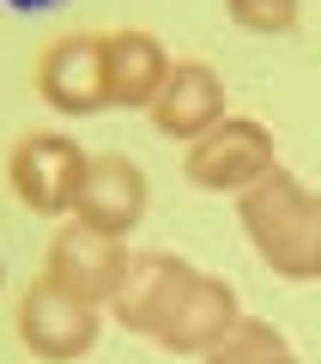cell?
<instances>
[{"instance_id": "7a4b0ae2", "label": "cell", "mask_w": 321, "mask_h": 364, "mask_svg": "<svg viewBox=\"0 0 321 364\" xmlns=\"http://www.w3.org/2000/svg\"><path fill=\"white\" fill-rule=\"evenodd\" d=\"M194 279H200V273H194L182 255H164V249H128V261H121V273H116V291H109L103 310L116 316L128 334L158 340L170 322H176V310H182V298L194 291Z\"/></svg>"}, {"instance_id": "ba28073f", "label": "cell", "mask_w": 321, "mask_h": 364, "mask_svg": "<svg viewBox=\"0 0 321 364\" xmlns=\"http://www.w3.org/2000/svg\"><path fill=\"white\" fill-rule=\"evenodd\" d=\"M121 261H128L121 237H103V231H91V225L73 219V225L55 231V243H49V273H43V279H55L61 291H73V298H85V304H109Z\"/></svg>"}, {"instance_id": "4fadbf2b", "label": "cell", "mask_w": 321, "mask_h": 364, "mask_svg": "<svg viewBox=\"0 0 321 364\" xmlns=\"http://www.w3.org/2000/svg\"><path fill=\"white\" fill-rule=\"evenodd\" d=\"M231 18L255 37H285L297 31V0H231Z\"/></svg>"}, {"instance_id": "30bf717a", "label": "cell", "mask_w": 321, "mask_h": 364, "mask_svg": "<svg viewBox=\"0 0 321 364\" xmlns=\"http://www.w3.org/2000/svg\"><path fill=\"white\" fill-rule=\"evenodd\" d=\"M236 322H243V304H236V291L224 286V279H212V273H200V279H194V291L182 298L176 322L158 334V346L176 352V358H206V352L219 346V340L231 334Z\"/></svg>"}, {"instance_id": "3957f363", "label": "cell", "mask_w": 321, "mask_h": 364, "mask_svg": "<svg viewBox=\"0 0 321 364\" xmlns=\"http://www.w3.org/2000/svg\"><path fill=\"white\" fill-rule=\"evenodd\" d=\"M273 164H279L273 158V134L249 116H224L219 128H206L188 146V182L206 188V195H243Z\"/></svg>"}, {"instance_id": "52a82bcc", "label": "cell", "mask_w": 321, "mask_h": 364, "mask_svg": "<svg viewBox=\"0 0 321 364\" xmlns=\"http://www.w3.org/2000/svg\"><path fill=\"white\" fill-rule=\"evenodd\" d=\"M73 219L103 237H128L146 219V170L116 152L91 158L85 176H79V195H73Z\"/></svg>"}, {"instance_id": "9a60e30c", "label": "cell", "mask_w": 321, "mask_h": 364, "mask_svg": "<svg viewBox=\"0 0 321 364\" xmlns=\"http://www.w3.org/2000/svg\"><path fill=\"white\" fill-rule=\"evenodd\" d=\"M0 279H6V267H0Z\"/></svg>"}, {"instance_id": "5bb4252c", "label": "cell", "mask_w": 321, "mask_h": 364, "mask_svg": "<svg viewBox=\"0 0 321 364\" xmlns=\"http://www.w3.org/2000/svg\"><path fill=\"white\" fill-rule=\"evenodd\" d=\"M67 0H0V18H43V13H61Z\"/></svg>"}, {"instance_id": "7c38bea8", "label": "cell", "mask_w": 321, "mask_h": 364, "mask_svg": "<svg viewBox=\"0 0 321 364\" xmlns=\"http://www.w3.org/2000/svg\"><path fill=\"white\" fill-rule=\"evenodd\" d=\"M206 364H303L291 352V340L279 334V328H267V322H236L231 334L219 340V346L206 352Z\"/></svg>"}, {"instance_id": "277c9868", "label": "cell", "mask_w": 321, "mask_h": 364, "mask_svg": "<svg viewBox=\"0 0 321 364\" xmlns=\"http://www.w3.org/2000/svg\"><path fill=\"white\" fill-rule=\"evenodd\" d=\"M97 328H103V304H85L73 291H61L55 279H37V286L18 298V340H25L37 358L67 364V358H85L97 346Z\"/></svg>"}, {"instance_id": "8992f818", "label": "cell", "mask_w": 321, "mask_h": 364, "mask_svg": "<svg viewBox=\"0 0 321 364\" xmlns=\"http://www.w3.org/2000/svg\"><path fill=\"white\" fill-rule=\"evenodd\" d=\"M91 158L79 152L67 134H25L6 158V176H13V195L25 200L31 213L55 219V213H73L79 176H85Z\"/></svg>"}, {"instance_id": "6da1fadb", "label": "cell", "mask_w": 321, "mask_h": 364, "mask_svg": "<svg viewBox=\"0 0 321 364\" xmlns=\"http://www.w3.org/2000/svg\"><path fill=\"white\" fill-rule=\"evenodd\" d=\"M236 219H243L249 249L279 279H291V286L321 279V195H309L291 170L273 164L255 188H243L236 195Z\"/></svg>"}, {"instance_id": "9c48e42d", "label": "cell", "mask_w": 321, "mask_h": 364, "mask_svg": "<svg viewBox=\"0 0 321 364\" xmlns=\"http://www.w3.org/2000/svg\"><path fill=\"white\" fill-rule=\"evenodd\" d=\"M224 122V85L219 73L206 61H176L164 79V91H158L152 104V128L164 134V140H200L206 128H219Z\"/></svg>"}, {"instance_id": "5b68a950", "label": "cell", "mask_w": 321, "mask_h": 364, "mask_svg": "<svg viewBox=\"0 0 321 364\" xmlns=\"http://www.w3.org/2000/svg\"><path fill=\"white\" fill-rule=\"evenodd\" d=\"M37 91L55 116H97L109 104V49L91 31L55 37L37 61Z\"/></svg>"}, {"instance_id": "8fae6325", "label": "cell", "mask_w": 321, "mask_h": 364, "mask_svg": "<svg viewBox=\"0 0 321 364\" xmlns=\"http://www.w3.org/2000/svg\"><path fill=\"white\" fill-rule=\"evenodd\" d=\"M103 49H109V104L116 109H152L170 67H176L164 55V43L146 37V31H116V37H103Z\"/></svg>"}]
</instances>
